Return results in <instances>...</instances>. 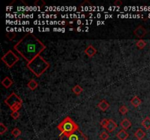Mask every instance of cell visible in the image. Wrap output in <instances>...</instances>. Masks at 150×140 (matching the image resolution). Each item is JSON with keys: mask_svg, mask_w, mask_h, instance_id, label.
I'll return each mask as SVG.
<instances>
[{"mask_svg": "<svg viewBox=\"0 0 150 140\" xmlns=\"http://www.w3.org/2000/svg\"><path fill=\"white\" fill-rule=\"evenodd\" d=\"M72 90H73V92L75 93V94H76V95L78 96V95H80L81 93H82L83 90H84V89H83V88L81 87V85H75L73 88H72Z\"/></svg>", "mask_w": 150, "mask_h": 140, "instance_id": "cell-17", "label": "cell"}, {"mask_svg": "<svg viewBox=\"0 0 150 140\" xmlns=\"http://www.w3.org/2000/svg\"><path fill=\"white\" fill-rule=\"evenodd\" d=\"M119 112H120L122 115H126L127 113H128V109L126 106L122 105V106H121L120 108H119Z\"/></svg>", "mask_w": 150, "mask_h": 140, "instance_id": "cell-22", "label": "cell"}, {"mask_svg": "<svg viewBox=\"0 0 150 140\" xmlns=\"http://www.w3.org/2000/svg\"><path fill=\"white\" fill-rule=\"evenodd\" d=\"M5 104L10 107L13 112L18 111L22 107L23 101L20 96H18L15 92H13L11 94L7 97L4 101Z\"/></svg>", "mask_w": 150, "mask_h": 140, "instance_id": "cell-4", "label": "cell"}, {"mask_svg": "<svg viewBox=\"0 0 150 140\" xmlns=\"http://www.w3.org/2000/svg\"><path fill=\"white\" fill-rule=\"evenodd\" d=\"M45 2H44L43 0H37L35 2H34V5L39 7H42L45 6Z\"/></svg>", "mask_w": 150, "mask_h": 140, "instance_id": "cell-27", "label": "cell"}, {"mask_svg": "<svg viewBox=\"0 0 150 140\" xmlns=\"http://www.w3.org/2000/svg\"><path fill=\"white\" fill-rule=\"evenodd\" d=\"M142 126L144 128H145L147 130L150 129V118L149 117H147V118H144L141 122Z\"/></svg>", "mask_w": 150, "mask_h": 140, "instance_id": "cell-18", "label": "cell"}, {"mask_svg": "<svg viewBox=\"0 0 150 140\" xmlns=\"http://www.w3.org/2000/svg\"><path fill=\"white\" fill-rule=\"evenodd\" d=\"M18 140H22V139H18Z\"/></svg>", "mask_w": 150, "mask_h": 140, "instance_id": "cell-31", "label": "cell"}, {"mask_svg": "<svg viewBox=\"0 0 150 140\" xmlns=\"http://www.w3.org/2000/svg\"><path fill=\"white\" fill-rule=\"evenodd\" d=\"M136 45L139 49L143 50L146 47V45H147V42H146L144 40H138L137 42H136Z\"/></svg>", "mask_w": 150, "mask_h": 140, "instance_id": "cell-19", "label": "cell"}, {"mask_svg": "<svg viewBox=\"0 0 150 140\" xmlns=\"http://www.w3.org/2000/svg\"><path fill=\"white\" fill-rule=\"evenodd\" d=\"M100 138L102 140H108V138H109V134L106 131H103L100 134Z\"/></svg>", "mask_w": 150, "mask_h": 140, "instance_id": "cell-25", "label": "cell"}, {"mask_svg": "<svg viewBox=\"0 0 150 140\" xmlns=\"http://www.w3.org/2000/svg\"><path fill=\"white\" fill-rule=\"evenodd\" d=\"M11 134H13L14 137H18L21 134V131L18 128H15V129H13V130H12Z\"/></svg>", "mask_w": 150, "mask_h": 140, "instance_id": "cell-21", "label": "cell"}, {"mask_svg": "<svg viewBox=\"0 0 150 140\" xmlns=\"http://www.w3.org/2000/svg\"><path fill=\"white\" fill-rule=\"evenodd\" d=\"M92 6V4H91L89 1H84V2L80 5V8L83 10H85L87 7L89 8V7H91Z\"/></svg>", "mask_w": 150, "mask_h": 140, "instance_id": "cell-20", "label": "cell"}, {"mask_svg": "<svg viewBox=\"0 0 150 140\" xmlns=\"http://www.w3.org/2000/svg\"><path fill=\"white\" fill-rule=\"evenodd\" d=\"M45 48V44L32 33H27L14 45V50L28 63L41 56Z\"/></svg>", "mask_w": 150, "mask_h": 140, "instance_id": "cell-1", "label": "cell"}, {"mask_svg": "<svg viewBox=\"0 0 150 140\" xmlns=\"http://www.w3.org/2000/svg\"><path fill=\"white\" fill-rule=\"evenodd\" d=\"M130 103L134 107H139L141 104L142 102L141 100V98H139L138 96H135L132 97V99L130 100Z\"/></svg>", "mask_w": 150, "mask_h": 140, "instance_id": "cell-14", "label": "cell"}, {"mask_svg": "<svg viewBox=\"0 0 150 140\" xmlns=\"http://www.w3.org/2000/svg\"><path fill=\"white\" fill-rule=\"evenodd\" d=\"M84 53L89 58H92L94 56L96 55L97 53V49L95 48L92 45H88L87 48L84 50Z\"/></svg>", "mask_w": 150, "mask_h": 140, "instance_id": "cell-8", "label": "cell"}, {"mask_svg": "<svg viewBox=\"0 0 150 140\" xmlns=\"http://www.w3.org/2000/svg\"><path fill=\"white\" fill-rule=\"evenodd\" d=\"M133 34L139 38L140 40H142V38H144L146 36V34H147V31L145 28L143 26L140 25L138 27L136 28V29L133 31Z\"/></svg>", "mask_w": 150, "mask_h": 140, "instance_id": "cell-7", "label": "cell"}, {"mask_svg": "<svg viewBox=\"0 0 150 140\" xmlns=\"http://www.w3.org/2000/svg\"><path fill=\"white\" fill-rule=\"evenodd\" d=\"M60 140H88L87 137L79 129L70 135H60Z\"/></svg>", "mask_w": 150, "mask_h": 140, "instance_id": "cell-6", "label": "cell"}, {"mask_svg": "<svg viewBox=\"0 0 150 140\" xmlns=\"http://www.w3.org/2000/svg\"><path fill=\"white\" fill-rule=\"evenodd\" d=\"M134 137H136L138 139H142L146 137V133L141 129H139L134 134Z\"/></svg>", "mask_w": 150, "mask_h": 140, "instance_id": "cell-16", "label": "cell"}, {"mask_svg": "<svg viewBox=\"0 0 150 140\" xmlns=\"http://www.w3.org/2000/svg\"><path fill=\"white\" fill-rule=\"evenodd\" d=\"M6 37L10 40H13L15 37H16V33L13 32V31H8L6 33Z\"/></svg>", "mask_w": 150, "mask_h": 140, "instance_id": "cell-24", "label": "cell"}, {"mask_svg": "<svg viewBox=\"0 0 150 140\" xmlns=\"http://www.w3.org/2000/svg\"><path fill=\"white\" fill-rule=\"evenodd\" d=\"M13 80L9 77H5L2 80V85L6 88H9L13 85Z\"/></svg>", "mask_w": 150, "mask_h": 140, "instance_id": "cell-13", "label": "cell"}, {"mask_svg": "<svg viewBox=\"0 0 150 140\" xmlns=\"http://www.w3.org/2000/svg\"><path fill=\"white\" fill-rule=\"evenodd\" d=\"M117 124L115 122L114 120L109 119V122L108 123V126H106L105 129H106L107 131H108L109 133H111V132L114 131L116 130V129L117 128Z\"/></svg>", "mask_w": 150, "mask_h": 140, "instance_id": "cell-9", "label": "cell"}, {"mask_svg": "<svg viewBox=\"0 0 150 140\" xmlns=\"http://www.w3.org/2000/svg\"><path fill=\"white\" fill-rule=\"evenodd\" d=\"M38 82L34 79H32L29 81V82L27 83V87L29 88L30 90H34L37 87H38Z\"/></svg>", "mask_w": 150, "mask_h": 140, "instance_id": "cell-15", "label": "cell"}, {"mask_svg": "<svg viewBox=\"0 0 150 140\" xmlns=\"http://www.w3.org/2000/svg\"><path fill=\"white\" fill-rule=\"evenodd\" d=\"M19 57L12 50H9L2 57V61L8 68H12L19 61Z\"/></svg>", "mask_w": 150, "mask_h": 140, "instance_id": "cell-5", "label": "cell"}, {"mask_svg": "<svg viewBox=\"0 0 150 140\" xmlns=\"http://www.w3.org/2000/svg\"><path fill=\"white\" fill-rule=\"evenodd\" d=\"M138 140H142V139H138Z\"/></svg>", "mask_w": 150, "mask_h": 140, "instance_id": "cell-30", "label": "cell"}, {"mask_svg": "<svg viewBox=\"0 0 150 140\" xmlns=\"http://www.w3.org/2000/svg\"><path fill=\"white\" fill-rule=\"evenodd\" d=\"M57 129L61 132V135H70L78 130V126L70 117H66L58 126Z\"/></svg>", "mask_w": 150, "mask_h": 140, "instance_id": "cell-3", "label": "cell"}, {"mask_svg": "<svg viewBox=\"0 0 150 140\" xmlns=\"http://www.w3.org/2000/svg\"><path fill=\"white\" fill-rule=\"evenodd\" d=\"M26 67L29 69L36 77H40L50 67V63L48 62L43 57L38 56L32 61L27 63Z\"/></svg>", "mask_w": 150, "mask_h": 140, "instance_id": "cell-2", "label": "cell"}, {"mask_svg": "<svg viewBox=\"0 0 150 140\" xmlns=\"http://www.w3.org/2000/svg\"><path fill=\"white\" fill-rule=\"evenodd\" d=\"M128 137H129V134L124 129H121L116 134V137L120 140H126Z\"/></svg>", "mask_w": 150, "mask_h": 140, "instance_id": "cell-11", "label": "cell"}, {"mask_svg": "<svg viewBox=\"0 0 150 140\" xmlns=\"http://www.w3.org/2000/svg\"><path fill=\"white\" fill-rule=\"evenodd\" d=\"M120 126H121L122 129L127 130V129H128L132 126V123H131L128 118H124V119L123 120V121H122L121 123H120Z\"/></svg>", "mask_w": 150, "mask_h": 140, "instance_id": "cell-12", "label": "cell"}, {"mask_svg": "<svg viewBox=\"0 0 150 140\" xmlns=\"http://www.w3.org/2000/svg\"><path fill=\"white\" fill-rule=\"evenodd\" d=\"M114 5L115 6H117V7H120L123 5V2H122L121 0H116L114 2Z\"/></svg>", "mask_w": 150, "mask_h": 140, "instance_id": "cell-29", "label": "cell"}, {"mask_svg": "<svg viewBox=\"0 0 150 140\" xmlns=\"http://www.w3.org/2000/svg\"><path fill=\"white\" fill-rule=\"evenodd\" d=\"M97 107H98V108L101 111L105 112L109 108L110 104L107 101H105V99H103L102 101H100V102H99L98 104H97Z\"/></svg>", "mask_w": 150, "mask_h": 140, "instance_id": "cell-10", "label": "cell"}, {"mask_svg": "<svg viewBox=\"0 0 150 140\" xmlns=\"http://www.w3.org/2000/svg\"><path fill=\"white\" fill-rule=\"evenodd\" d=\"M7 131V127L4 125L3 123H0V134L3 135Z\"/></svg>", "mask_w": 150, "mask_h": 140, "instance_id": "cell-23", "label": "cell"}, {"mask_svg": "<svg viewBox=\"0 0 150 140\" xmlns=\"http://www.w3.org/2000/svg\"><path fill=\"white\" fill-rule=\"evenodd\" d=\"M108 122H109V119H107V118H103V119L100 121V126H101L103 128H104V129H105V128H106V126H108Z\"/></svg>", "mask_w": 150, "mask_h": 140, "instance_id": "cell-26", "label": "cell"}, {"mask_svg": "<svg viewBox=\"0 0 150 140\" xmlns=\"http://www.w3.org/2000/svg\"><path fill=\"white\" fill-rule=\"evenodd\" d=\"M11 117L13 118L14 120H17L20 116V113H18V111H16V112H12L11 113Z\"/></svg>", "mask_w": 150, "mask_h": 140, "instance_id": "cell-28", "label": "cell"}]
</instances>
